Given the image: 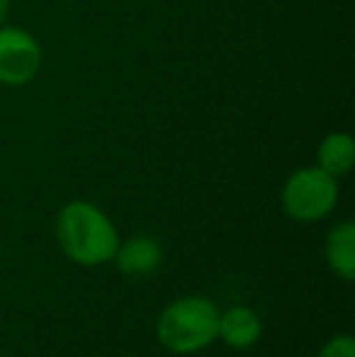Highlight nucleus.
Wrapping results in <instances>:
<instances>
[{"label": "nucleus", "instance_id": "obj_1", "mask_svg": "<svg viewBox=\"0 0 355 357\" xmlns=\"http://www.w3.org/2000/svg\"><path fill=\"white\" fill-rule=\"evenodd\" d=\"M56 241L68 260L83 268H95L114 258L119 234L98 204L73 199L63 204L56 216Z\"/></svg>", "mask_w": 355, "mask_h": 357}, {"label": "nucleus", "instance_id": "obj_2", "mask_svg": "<svg viewBox=\"0 0 355 357\" xmlns=\"http://www.w3.org/2000/svg\"><path fill=\"white\" fill-rule=\"evenodd\" d=\"M219 309L207 296H180L161 311L156 338L176 355H192L217 340Z\"/></svg>", "mask_w": 355, "mask_h": 357}, {"label": "nucleus", "instance_id": "obj_3", "mask_svg": "<svg viewBox=\"0 0 355 357\" xmlns=\"http://www.w3.org/2000/svg\"><path fill=\"white\" fill-rule=\"evenodd\" d=\"M282 207L294 221H322L338 204V178L324 173L319 165L299 168L282 185Z\"/></svg>", "mask_w": 355, "mask_h": 357}, {"label": "nucleus", "instance_id": "obj_4", "mask_svg": "<svg viewBox=\"0 0 355 357\" xmlns=\"http://www.w3.org/2000/svg\"><path fill=\"white\" fill-rule=\"evenodd\" d=\"M44 66V49L39 39L24 27H0V85L22 88L39 75Z\"/></svg>", "mask_w": 355, "mask_h": 357}, {"label": "nucleus", "instance_id": "obj_5", "mask_svg": "<svg viewBox=\"0 0 355 357\" xmlns=\"http://www.w3.org/2000/svg\"><path fill=\"white\" fill-rule=\"evenodd\" d=\"M263 333V321L248 306H232L219 314L217 338H222L229 348L246 350L258 343Z\"/></svg>", "mask_w": 355, "mask_h": 357}, {"label": "nucleus", "instance_id": "obj_6", "mask_svg": "<svg viewBox=\"0 0 355 357\" xmlns=\"http://www.w3.org/2000/svg\"><path fill=\"white\" fill-rule=\"evenodd\" d=\"M112 260H117V268L124 275H151L161 265L163 250L161 243L151 236H132L124 243L119 241Z\"/></svg>", "mask_w": 355, "mask_h": 357}, {"label": "nucleus", "instance_id": "obj_7", "mask_svg": "<svg viewBox=\"0 0 355 357\" xmlns=\"http://www.w3.org/2000/svg\"><path fill=\"white\" fill-rule=\"evenodd\" d=\"M326 263L341 280L351 282L355 278V224L353 221H338L326 236Z\"/></svg>", "mask_w": 355, "mask_h": 357}, {"label": "nucleus", "instance_id": "obj_8", "mask_svg": "<svg viewBox=\"0 0 355 357\" xmlns=\"http://www.w3.org/2000/svg\"><path fill=\"white\" fill-rule=\"evenodd\" d=\"M355 163V142L348 132H331L322 139L317 149V165L333 178L351 173Z\"/></svg>", "mask_w": 355, "mask_h": 357}, {"label": "nucleus", "instance_id": "obj_9", "mask_svg": "<svg viewBox=\"0 0 355 357\" xmlns=\"http://www.w3.org/2000/svg\"><path fill=\"white\" fill-rule=\"evenodd\" d=\"M317 357H355V338L351 333L333 335L322 345Z\"/></svg>", "mask_w": 355, "mask_h": 357}, {"label": "nucleus", "instance_id": "obj_10", "mask_svg": "<svg viewBox=\"0 0 355 357\" xmlns=\"http://www.w3.org/2000/svg\"><path fill=\"white\" fill-rule=\"evenodd\" d=\"M8 13H10V0H0V27H3L5 20H8Z\"/></svg>", "mask_w": 355, "mask_h": 357}]
</instances>
